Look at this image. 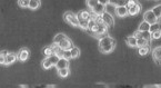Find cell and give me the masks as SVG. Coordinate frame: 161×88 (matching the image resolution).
<instances>
[{"mask_svg": "<svg viewBox=\"0 0 161 88\" xmlns=\"http://www.w3.org/2000/svg\"><path fill=\"white\" fill-rule=\"evenodd\" d=\"M69 67V61L68 59H66V58H59V60H58V63L56 64V68L58 70L59 69H63V68H68Z\"/></svg>", "mask_w": 161, "mask_h": 88, "instance_id": "8", "label": "cell"}, {"mask_svg": "<svg viewBox=\"0 0 161 88\" xmlns=\"http://www.w3.org/2000/svg\"><path fill=\"white\" fill-rule=\"evenodd\" d=\"M63 58H66V59H71V52H70V50L63 51Z\"/></svg>", "mask_w": 161, "mask_h": 88, "instance_id": "37", "label": "cell"}, {"mask_svg": "<svg viewBox=\"0 0 161 88\" xmlns=\"http://www.w3.org/2000/svg\"><path fill=\"white\" fill-rule=\"evenodd\" d=\"M86 3H87V6L89 7V8H91V9H93L94 7L98 5V1H92V0H90V1H87Z\"/></svg>", "mask_w": 161, "mask_h": 88, "instance_id": "34", "label": "cell"}, {"mask_svg": "<svg viewBox=\"0 0 161 88\" xmlns=\"http://www.w3.org/2000/svg\"><path fill=\"white\" fill-rule=\"evenodd\" d=\"M105 88H144V85H124V84H102Z\"/></svg>", "mask_w": 161, "mask_h": 88, "instance_id": "2", "label": "cell"}, {"mask_svg": "<svg viewBox=\"0 0 161 88\" xmlns=\"http://www.w3.org/2000/svg\"><path fill=\"white\" fill-rule=\"evenodd\" d=\"M63 18H65V20H66L67 22H69V24H70L71 26H74V27H79L78 18H77V16H76L74 13H71V11H67V13H65Z\"/></svg>", "mask_w": 161, "mask_h": 88, "instance_id": "3", "label": "cell"}, {"mask_svg": "<svg viewBox=\"0 0 161 88\" xmlns=\"http://www.w3.org/2000/svg\"><path fill=\"white\" fill-rule=\"evenodd\" d=\"M39 6H40V1L39 0H30L28 8H30L32 10H36V9L39 8Z\"/></svg>", "mask_w": 161, "mask_h": 88, "instance_id": "17", "label": "cell"}, {"mask_svg": "<svg viewBox=\"0 0 161 88\" xmlns=\"http://www.w3.org/2000/svg\"><path fill=\"white\" fill-rule=\"evenodd\" d=\"M143 21H146L147 24L149 25H153V24H157L158 22V19L155 17V15L152 13L151 10H148V11H146L144 15H143Z\"/></svg>", "mask_w": 161, "mask_h": 88, "instance_id": "7", "label": "cell"}, {"mask_svg": "<svg viewBox=\"0 0 161 88\" xmlns=\"http://www.w3.org/2000/svg\"><path fill=\"white\" fill-rule=\"evenodd\" d=\"M152 13L155 15V17L158 20H160V17H161V6L160 5H158V6H155V8H152Z\"/></svg>", "mask_w": 161, "mask_h": 88, "instance_id": "16", "label": "cell"}, {"mask_svg": "<svg viewBox=\"0 0 161 88\" xmlns=\"http://www.w3.org/2000/svg\"><path fill=\"white\" fill-rule=\"evenodd\" d=\"M92 11H93V13H94L96 16H101V15H102V13L105 11V6H103V5L99 3V1H98V5L93 8Z\"/></svg>", "mask_w": 161, "mask_h": 88, "instance_id": "11", "label": "cell"}, {"mask_svg": "<svg viewBox=\"0 0 161 88\" xmlns=\"http://www.w3.org/2000/svg\"><path fill=\"white\" fill-rule=\"evenodd\" d=\"M29 50L27 49V48H22V49H20L18 54V59L20 61H26L28 58H29Z\"/></svg>", "mask_w": 161, "mask_h": 88, "instance_id": "9", "label": "cell"}, {"mask_svg": "<svg viewBox=\"0 0 161 88\" xmlns=\"http://www.w3.org/2000/svg\"><path fill=\"white\" fill-rule=\"evenodd\" d=\"M144 88H160L159 85H148V86H146Z\"/></svg>", "mask_w": 161, "mask_h": 88, "instance_id": "38", "label": "cell"}, {"mask_svg": "<svg viewBox=\"0 0 161 88\" xmlns=\"http://www.w3.org/2000/svg\"><path fill=\"white\" fill-rule=\"evenodd\" d=\"M18 5L20 7H22V8H27V7L29 6V1H28V0H26V1L19 0V1H18Z\"/></svg>", "mask_w": 161, "mask_h": 88, "instance_id": "36", "label": "cell"}, {"mask_svg": "<svg viewBox=\"0 0 161 88\" xmlns=\"http://www.w3.org/2000/svg\"><path fill=\"white\" fill-rule=\"evenodd\" d=\"M160 37H161L160 30H158V31L152 32V34H151V39H160Z\"/></svg>", "mask_w": 161, "mask_h": 88, "instance_id": "35", "label": "cell"}, {"mask_svg": "<svg viewBox=\"0 0 161 88\" xmlns=\"http://www.w3.org/2000/svg\"><path fill=\"white\" fill-rule=\"evenodd\" d=\"M48 59H49V61L51 63V65H52V66H56V64L58 63V60H59V57L53 54V55H52V56H50Z\"/></svg>", "mask_w": 161, "mask_h": 88, "instance_id": "31", "label": "cell"}, {"mask_svg": "<svg viewBox=\"0 0 161 88\" xmlns=\"http://www.w3.org/2000/svg\"><path fill=\"white\" fill-rule=\"evenodd\" d=\"M116 44L117 43H116V40L113 38L107 36V37L99 40V49L103 54H110L116 48Z\"/></svg>", "mask_w": 161, "mask_h": 88, "instance_id": "1", "label": "cell"}, {"mask_svg": "<svg viewBox=\"0 0 161 88\" xmlns=\"http://www.w3.org/2000/svg\"><path fill=\"white\" fill-rule=\"evenodd\" d=\"M100 17H101V21H102V24H103V25L109 26V27H113V26H115V20H113V17H112L109 13L105 11V13L100 16Z\"/></svg>", "mask_w": 161, "mask_h": 88, "instance_id": "6", "label": "cell"}, {"mask_svg": "<svg viewBox=\"0 0 161 88\" xmlns=\"http://www.w3.org/2000/svg\"><path fill=\"white\" fill-rule=\"evenodd\" d=\"M77 17H80V18L85 19V20H89L90 19V13H88V11H80L77 15Z\"/></svg>", "mask_w": 161, "mask_h": 88, "instance_id": "28", "label": "cell"}, {"mask_svg": "<svg viewBox=\"0 0 161 88\" xmlns=\"http://www.w3.org/2000/svg\"><path fill=\"white\" fill-rule=\"evenodd\" d=\"M158 30H160V22H157V24H153V25L150 26V28H149V32H150V34L158 31Z\"/></svg>", "mask_w": 161, "mask_h": 88, "instance_id": "23", "label": "cell"}, {"mask_svg": "<svg viewBox=\"0 0 161 88\" xmlns=\"http://www.w3.org/2000/svg\"><path fill=\"white\" fill-rule=\"evenodd\" d=\"M152 57L155 59V64L159 66L160 65V58H161V48L160 47H155L152 51Z\"/></svg>", "mask_w": 161, "mask_h": 88, "instance_id": "10", "label": "cell"}, {"mask_svg": "<svg viewBox=\"0 0 161 88\" xmlns=\"http://www.w3.org/2000/svg\"><path fill=\"white\" fill-rule=\"evenodd\" d=\"M127 8H128V15H130V16H135L137 13H139L140 9H141L136 1H128Z\"/></svg>", "mask_w": 161, "mask_h": 88, "instance_id": "4", "label": "cell"}, {"mask_svg": "<svg viewBox=\"0 0 161 88\" xmlns=\"http://www.w3.org/2000/svg\"><path fill=\"white\" fill-rule=\"evenodd\" d=\"M17 60V55H15L12 52H8L6 58V65H11Z\"/></svg>", "mask_w": 161, "mask_h": 88, "instance_id": "15", "label": "cell"}, {"mask_svg": "<svg viewBox=\"0 0 161 88\" xmlns=\"http://www.w3.org/2000/svg\"><path fill=\"white\" fill-rule=\"evenodd\" d=\"M70 52H71V58H78L79 55H80V50H79L77 47H74V48L70 50Z\"/></svg>", "mask_w": 161, "mask_h": 88, "instance_id": "29", "label": "cell"}, {"mask_svg": "<svg viewBox=\"0 0 161 88\" xmlns=\"http://www.w3.org/2000/svg\"><path fill=\"white\" fill-rule=\"evenodd\" d=\"M58 46H59V48L60 49H62L63 51H66V50H71L72 48H74V44H72V41L69 39V38H63L61 41L58 44Z\"/></svg>", "mask_w": 161, "mask_h": 88, "instance_id": "5", "label": "cell"}, {"mask_svg": "<svg viewBox=\"0 0 161 88\" xmlns=\"http://www.w3.org/2000/svg\"><path fill=\"white\" fill-rule=\"evenodd\" d=\"M67 36L66 35H63V34H58V35H56V37L53 38V44L58 45L60 41H61L63 38H66Z\"/></svg>", "mask_w": 161, "mask_h": 88, "instance_id": "24", "label": "cell"}, {"mask_svg": "<svg viewBox=\"0 0 161 88\" xmlns=\"http://www.w3.org/2000/svg\"><path fill=\"white\" fill-rule=\"evenodd\" d=\"M50 48H51V50L53 51V54L57 55L59 58H62V57H63V50L59 48V46H58V45H56V44L51 45V46H50Z\"/></svg>", "mask_w": 161, "mask_h": 88, "instance_id": "13", "label": "cell"}, {"mask_svg": "<svg viewBox=\"0 0 161 88\" xmlns=\"http://www.w3.org/2000/svg\"><path fill=\"white\" fill-rule=\"evenodd\" d=\"M138 52H139V55H141V56H146V55L149 52V47L148 46L140 47V48H139V50H138Z\"/></svg>", "mask_w": 161, "mask_h": 88, "instance_id": "30", "label": "cell"}, {"mask_svg": "<svg viewBox=\"0 0 161 88\" xmlns=\"http://www.w3.org/2000/svg\"><path fill=\"white\" fill-rule=\"evenodd\" d=\"M149 28H150V25L147 24L146 21H142L140 26H139V30L138 31H149Z\"/></svg>", "mask_w": 161, "mask_h": 88, "instance_id": "21", "label": "cell"}, {"mask_svg": "<svg viewBox=\"0 0 161 88\" xmlns=\"http://www.w3.org/2000/svg\"><path fill=\"white\" fill-rule=\"evenodd\" d=\"M7 55H8V51H6V50L0 51V64H1V65H6Z\"/></svg>", "mask_w": 161, "mask_h": 88, "instance_id": "22", "label": "cell"}, {"mask_svg": "<svg viewBox=\"0 0 161 88\" xmlns=\"http://www.w3.org/2000/svg\"><path fill=\"white\" fill-rule=\"evenodd\" d=\"M108 3L113 5V6H116V8H117V7H127L128 1H108Z\"/></svg>", "mask_w": 161, "mask_h": 88, "instance_id": "20", "label": "cell"}, {"mask_svg": "<svg viewBox=\"0 0 161 88\" xmlns=\"http://www.w3.org/2000/svg\"><path fill=\"white\" fill-rule=\"evenodd\" d=\"M58 75L60 77H67L69 75V68H63V69L58 70Z\"/></svg>", "mask_w": 161, "mask_h": 88, "instance_id": "32", "label": "cell"}, {"mask_svg": "<svg viewBox=\"0 0 161 88\" xmlns=\"http://www.w3.org/2000/svg\"><path fill=\"white\" fill-rule=\"evenodd\" d=\"M42 54H44L47 58H49L50 56H52V55H53V51L51 50V48H50V47H44V49H42Z\"/></svg>", "mask_w": 161, "mask_h": 88, "instance_id": "25", "label": "cell"}, {"mask_svg": "<svg viewBox=\"0 0 161 88\" xmlns=\"http://www.w3.org/2000/svg\"><path fill=\"white\" fill-rule=\"evenodd\" d=\"M94 25H96V21H94V20H93V19H89V21H88V31H90V30H91V29H92L93 27H94Z\"/></svg>", "mask_w": 161, "mask_h": 88, "instance_id": "33", "label": "cell"}, {"mask_svg": "<svg viewBox=\"0 0 161 88\" xmlns=\"http://www.w3.org/2000/svg\"><path fill=\"white\" fill-rule=\"evenodd\" d=\"M77 16V15H76ZM78 18V22H79V27H81L82 29H88V21L89 20H85V19L80 18V17H77Z\"/></svg>", "mask_w": 161, "mask_h": 88, "instance_id": "19", "label": "cell"}, {"mask_svg": "<svg viewBox=\"0 0 161 88\" xmlns=\"http://www.w3.org/2000/svg\"><path fill=\"white\" fill-rule=\"evenodd\" d=\"M144 46H148V41L141 39V38H137V47H144Z\"/></svg>", "mask_w": 161, "mask_h": 88, "instance_id": "27", "label": "cell"}, {"mask_svg": "<svg viewBox=\"0 0 161 88\" xmlns=\"http://www.w3.org/2000/svg\"><path fill=\"white\" fill-rule=\"evenodd\" d=\"M21 88H56V85H21Z\"/></svg>", "mask_w": 161, "mask_h": 88, "instance_id": "14", "label": "cell"}, {"mask_svg": "<svg viewBox=\"0 0 161 88\" xmlns=\"http://www.w3.org/2000/svg\"><path fill=\"white\" fill-rule=\"evenodd\" d=\"M42 68L44 69H50L51 67H52V65H51V63L49 61V59L48 58H44V60H42Z\"/></svg>", "mask_w": 161, "mask_h": 88, "instance_id": "26", "label": "cell"}, {"mask_svg": "<svg viewBox=\"0 0 161 88\" xmlns=\"http://www.w3.org/2000/svg\"><path fill=\"white\" fill-rule=\"evenodd\" d=\"M127 44L131 46V47H137V38L135 36H130V37H127L126 39Z\"/></svg>", "mask_w": 161, "mask_h": 88, "instance_id": "18", "label": "cell"}, {"mask_svg": "<svg viewBox=\"0 0 161 88\" xmlns=\"http://www.w3.org/2000/svg\"><path fill=\"white\" fill-rule=\"evenodd\" d=\"M116 15L118 17H126L128 15V8L127 7H117L116 8Z\"/></svg>", "mask_w": 161, "mask_h": 88, "instance_id": "12", "label": "cell"}]
</instances>
